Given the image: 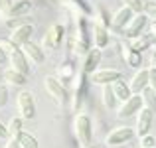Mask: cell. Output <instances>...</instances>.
Wrapping results in <instances>:
<instances>
[{
    "instance_id": "23",
    "label": "cell",
    "mask_w": 156,
    "mask_h": 148,
    "mask_svg": "<svg viewBox=\"0 0 156 148\" xmlns=\"http://www.w3.org/2000/svg\"><path fill=\"white\" fill-rule=\"evenodd\" d=\"M22 125H24V118L22 117H14V118H10V122H8V136L10 138H16L20 134V130H24L22 129Z\"/></svg>"
},
{
    "instance_id": "1",
    "label": "cell",
    "mask_w": 156,
    "mask_h": 148,
    "mask_svg": "<svg viewBox=\"0 0 156 148\" xmlns=\"http://www.w3.org/2000/svg\"><path fill=\"white\" fill-rule=\"evenodd\" d=\"M2 46L4 51H8V61H10L12 69L18 73H22V75H30V61L26 59V55L22 53V49H20L18 46H14V44L6 42V44H0Z\"/></svg>"
},
{
    "instance_id": "13",
    "label": "cell",
    "mask_w": 156,
    "mask_h": 148,
    "mask_svg": "<svg viewBox=\"0 0 156 148\" xmlns=\"http://www.w3.org/2000/svg\"><path fill=\"white\" fill-rule=\"evenodd\" d=\"M130 18H133V10H130V8H126V6L119 8V10L115 12L113 20H111V30L113 32H121L122 28L130 22Z\"/></svg>"
},
{
    "instance_id": "4",
    "label": "cell",
    "mask_w": 156,
    "mask_h": 148,
    "mask_svg": "<svg viewBox=\"0 0 156 148\" xmlns=\"http://www.w3.org/2000/svg\"><path fill=\"white\" fill-rule=\"evenodd\" d=\"M142 109V97L140 95H130L126 101H122V105L117 109L119 118H129L133 115H138V111Z\"/></svg>"
},
{
    "instance_id": "22",
    "label": "cell",
    "mask_w": 156,
    "mask_h": 148,
    "mask_svg": "<svg viewBox=\"0 0 156 148\" xmlns=\"http://www.w3.org/2000/svg\"><path fill=\"white\" fill-rule=\"evenodd\" d=\"M117 101L119 99L115 97L113 85H103V103H105L107 109H115V107H117Z\"/></svg>"
},
{
    "instance_id": "36",
    "label": "cell",
    "mask_w": 156,
    "mask_h": 148,
    "mask_svg": "<svg viewBox=\"0 0 156 148\" xmlns=\"http://www.w3.org/2000/svg\"><path fill=\"white\" fill-rule=\"evenodd\" d=\"M6 61H8V53L2 49V46H0V65H6Z\"/></svg>"
},
{
    "instance_id": "24",
    "label": "cell",
    "mask_w": 156,
    "mask_h": 148,
    "mask_svg": "<svg viewBox=\"0 0 156 148\" xmlns=\"http://www.w3.org/2000/svg\"><path fill=\"white\" fill-rule=\"evenodd\" d=\"M125 61L129 65H133V67H138V63H140V51H134L133 48H129L125 51Z\"/></svg>"
},
{
    "instance_id": "15",
    "label": "cell",
    "mask_w": 156,
    "mask_h": 148,
    "mask_svg": "<svg viewBox=\"0 0 156 148\" xmlns=\"http://www.w3.org/2000/svg\"><path fill=\"white\" fill-rule=\"evenodd\" d=\"M20 49H22V53L26 55L28 61H32V63H42L44 61V51L40 49V46H36L34 42H24L22 46H20Z\"/></svg>"
},
{
    "instance_id": "38",
    "label": "cell",
    "mask_w": 156,
    "mask_h": 148,
    "mask_svg": "<svg viewBox=\"0 0 156 148\" xmlns=\"http://www.w3.org/2000/svg\"><path fill=\"white\" fill-rule=\"evenodd\" d=\"M150 65H152V67L156 69V49H154L152 53H150Z\"/></svg>"
},
{
    "instance_id": "3",
    "label": "cell",
    "mask_w": 156,
    "mask_h": 148,
    "mask_svg": "<svg viewBox=\"0 0 156 148\" xmlns=\"http://www.w3.org/2000/svg\"><path fill=\"white\" fill-rule=\"evenodd\" d=\"M63 36H65V28L61 24H51L48 28L46 36H44V44L50 49H59L61 44H63Z\"/></svg>"
},
{
    "instance_id": "39",
    "label": "cell",
    "mask_w": 156,
    "mask_h": 148,
    "mask_svg": "<svg viewBox=\"0 0 156 148\" xmlns=\"http://www.w3.org/2000/svg\"><path fill=\"white\" fill-rule=\"evenodd\" d=\"M142 2H148V0H142Z\"/></svg>"
},
{
    "instance_id": "20",
    "label": "cell",
    "mask_w": 156,
    "mask_h": 148,
    "mask_svg": "<svg viewBox=\"0 0 156 148\" xmlns=\"http://www.w3.org/2000/svg\"><path fill=\"white\" fill-rule=\"evenodd\" d=\"M113 91H115V97H117L119 101H126V99L133 95V93H130V87L122 79H119V81L113 83Z\"/></svg>"
},
{
    "instance_id": "7",
    "label": "cell",
    "mask_w": 156,
    "mask_h": 148,
    "mask_svg": "<svg viewBox=\"0 0 156 148\" xmlns=\"http://www.w3.org/2000/svg\"><path fill=\"white\" fill-rule=\"evenodd\" d=\"M133 136H134V130H133V129H129V126H121V129L111 130V132L107 134L105 142H107L109 146H119V144H125V142H129Z\"/></svg>"
},
{
    "instance_id": "32",
    "label": "cell",
    "mask_w": 156,
    "mask_h": 148,
    "mask_svg": "<svg viewBox=\"0 0 156 148\" xmlns=\"http://www.w3.org/2000/svg\"><path fill=\"white\" fill-rule=\"evenodd\" d=\"M10 0H0V14L2 16H8V10H10Z\"/></svg>"
},
{
    "instance_id": "31",
    "label": "cell",
    "mask_w": 156,
    "mask_h": 148,
    "mask_svg": "<svg viewBox=\"0 0 156 148\" xmlns=\"http://www.w3.org/2000/svg\"><path fill=\"white\" fill-rule=\"evenodd\" d=\"M148 87L156 93V69L154 67L148 69Z\"/></svg>"
},
{
    "instance_id": "14",
    "label": "cell",
    "mask_w": 156,
    "mask_h": 148,
    "mask_svg": "<svg viewBox=\"0 0 156 148\" xmlns=\"http://www.w3.org/2000/svg\"><path fill=\"white\" fill-rule=\"evenodd\" d=\"M129 87H130V93H133V95H140L142 89L148 87V69H138V71L134 73V77L130 79Z\"/></svg>"
},
{
    "instance_id": "35",
    "label": "cell",
    "mask_w": 156,
    "mask_h": 148,
    "mask_svg": "<svg viewBox=\"0 0 156 148\" xmlns=\"http://www.w3.org/2000/svg\"><path fill=\"white\" fill-rule=\"evenodd\" d=\"M148 30H150V38L156 40V20H152V22L148 24Z\"/></svg>"
},
{
    "instance_id": "33",
    "label": "cell",
    "mask_w": 156,
    "mask_h": 148,
    "mask_svg": "<svg viewBox=\"0 0 156 148\" xmlns=\"http://www.w3.org/2000/svg\"><path fill=\"white\" fill-rule=\"evenodd\" d=\"M6 103H8V89L0 87V107H4Z\"/></svg>"
},
{
    "instance_id": "2",
    "label": "cell",
    "mask_w": 156,
    "mask_h": 148,
    "mask_svg": "<svg viewBox=\"0 0 156 148\" xmlns=\"http://www.w3.org/2000/svg\"><path fill=\"white\" fill-rule=\"evenodd\" d=\"M75 136L79 140L81 146L87 148L93 140V125H91V118L87 115H77L75 118Z\"/></svg>"
},
{
    "instance_id": "11",
    "label": "cell",
    "mask_w": 156,
    "mask_h": 148,
    "mask_svg": "<svg viewBox=\"0 0 156 148\" xmlns=\"http://www.w3.org/2000/svg\"><path fill=\"white\" fill-rule=\"evenodd\" d=\"M101 49L97 48H89V51L83 55V75H91L97 71V65L101 63Z\"/></svg>"
},
{
    "instance_id": "5",
    "label": "cell",
    "mask_w": 156,
    "mask_h": 148,
    "mask_svg": "<svg viewBox=\"0 0 156 148\" xmlns=\"http://www.w3.org/2000/svg\"><path fill=\"white\" fill-rule=\"evenodd\" d=\"M44 85H46V91L50 93L57 103H65L67 101V89L63 87V83H61L57 77L48 75L46 79H44Z\"/></svg>"
},
{
    "instance_id": "19",
    "label": "cell",
    "mask_w": 156,
    "mask_h": 148,
    "mask_svg": "<svg viewBox=\"0 0 156 148\" xmlns=\"http://www.w3.org/2000/svg\"><path fill=\"white\" fill-rule=\"evenodd\" d=\"M16 140H18L20 148H40L38 138H36L32 132H26V130H20V134L16 136Z\"/></svg>"
},
{
    "instance_id": "26",
    "label": "cell",
    "mask_w": 156,
    "mask_h": 148,
    "mask_svg": "<svg viewBox=\"0 0 156 148\" xmlns=\"http://www.w3.org/2000/svg\"><path fill=\"white\" fill-rule=\"evenodd\" d=\"M24 24H32V20H28V18H8L6 20V26L10 28V30H16V28H20V26H24Z\"/></svg>"
},
{
    "instance_id": "18",
    "label": "cell",
    "mask_w": 156,
    "mask_h": 148,
    "mask_svg": "<svg viewBox=\"0 0 156 148\" xmlns=\"http://www.w3.org/2000/svg\"><path fill=\"white\" fill-rule=\"evenodd\" d=\"M26 75H22V73L14 71V69H6L4 71V81H6L8 85H14V87H22V85H26Z\"/></svg>"
},
{
    "instance_id": "28",
    "label": "cell",
    "mask_w": 156,
    "mask_h": 148,
    "mask_svg": "<svg viewBox=\"0 0 156 148\" xmlns=\"http://www.w3.org/2000/svg\"><path fill=\"white\" fill-rule=\"evenodd\" d=\"M144 12L152 20H156V0H148V2H144Z\"/></svg>"
},
{
    "instance_id": "30",
    "label": "cell",
    "mask_w": 156,
    "mask_h": 148,
    "mask_svg": "<svg viewBox=\"0 0 156 148\" xmlns=\"http://www.w3.org/2000/svg\"><path fill=\"white\" fill-rule=\"evenodd\" d=\"M154 136L146 134V136H140V148H154Z\"/></svg>"
},
{
    "instance_id": "16",
    "label": "cell",
    "mask_w": 156,
    "mask_h": 148,
    "mask_svg": "<svg viewBox=\"0 0 156 148\" xmlns=\"http://www.w3.org/2000/svg\"><path fill=\"white\" fill-rule=\"evenodd\" d=\"M93 44H95L97 49H103L109 46V30L105 26H99L95 24V30H93Z\"/></svg>"
},
{
    "instance_id": "6",
    "label": "cell",
    "mask_w": 156,
    "mask_h": 148,
    "mask_svg": "<svg viewBox=\"0 0 156 148\" xmlns=\"http://www.w3.org/2000/svg\"><path fill=\"white\" fill-rule=\"evenodd\" d=\"M18 111L20 117L26 121V118H32L36 115V103H34V95L30 91H22L18 95Z\"/></svg>"
},
{
    "instance_id": "21",
    "label": "cell",
    "mask_w": 156,
    "mask_h": 148,
    "mask_svg": "<svg viewBox=\"0 0 156 148\" xmlns=\"http://www.w3.org/2000/svg\"><path fill=\"white\" fill-rule=\"evenodd\" d=\"M140 97H142V107H146V109H150L154 113L156 111V93L150 87H144L142 93H140Z\"/></svg>"
},
{
    "instance_id": "27",
    "label": "cell",
    "mask_w": 156,
    "mask_h": 148,
    "mask_svg": "<svg viewBox=\"0 0 156 148\" xmlns=\"http://www.w3.org/2000/svg\"><path fill=\"white\" fill-rule=\"evenodd\" d=\"M150 42H152L150 36H138V42L133 44V49L134 51H140V49H144L146 46H150Z\"/></svg>"
},
{
    "instance_id": "34",
    "label": "cell",
    "mask_w": 156,
    "mask_h": 148,
    "mask_svg": "<svg viewBox=\"0 0 156 148\" xmlns=\"http://www.w3.org/2000/svg\"><path fill=\"white\" fill-rule=\"evenodd\" d=\"M8 138H10V136H8V129L0 122V140H8Z\"/></svg>"
},
{
    "instance_id": "17",
    "label": "cell",
    "mask_w": 156,
    "mask_h": 148,
    "mask_svg": "<svg viewBox=\"0 0 156 148\" xmlns=\"http://www.w3.org/2000/svg\"><path fill=\"white\" fill-rule=\"evenodd\" d=\"M30 8H32V4L28 2V0H20V2H16V4H12V6H10L6 18H20V16L28 14Z\"/></svg>"
},
{
    "instance_id": "25",
    "label": "cell",
    "mask_w": 156,
    "mask_h": 148,
    "mask_svg": "<svg viewBox=\"0 0 156 148\" xmlns=\"http://www.w3.org/2000/svg\"><path fill=\"white\" fill-rule=\"evenodd\" d=\"M125 2L126 8H130L133 12H136V14H144V2L142 0H122Z\"/></svg>"
},
{
    "instance_id": "8",
    "label": "cell",
    "mask_w": 156,
    "mask_h": 148,
    "mask_svg": "<svg viewBox=\"0 0 156 148\" xmlns=\"http://www.w3.org/2000/svg\"><path fill=\"white\" fill-rule=\"evenodd\" d=\"M119 79H122V73L117 69H99V71L91 73V81L97 85H113Z\"/></svg>"
},
{
    "instance_id": "9",
    "label": "cell",
    "mask_w": 156,
    "mask_h": 148,
    "mask_svg": "<svg viewBox=\"0 0 156 148\" xmlns=\"http://www.w3.org/2000/svg\"><path fill=\"white\" fill-rule=\"evenodd\" d=\"M152 111L146 109V107H142L140 111H138V118H136V130H134V134H138V136H146V134L150 132V126H152Z\"/></svg>"
},
{
    "instance_id": "10",
    "label": "cell",
    "mask_w": 156,
    "mask_h": 148,
    "mask_svg": "<svg viewBox=\"0 0 156 148\" xmlns=\"http://www.w3.org/2000/svg\"><path fill=\"white\" fill-rule=\"evenodd\" d=\"M148 24V18H146V14H136L134 18H130V22L125 26V34L126 38H138V36L142 34V30H144V26Z\"/></svg>"
},
{
    "instance_id": "12",
    "label": "cell",
    "mask_w": 156,
    "mask_h": 148,
    "mask_svg": "<svg viewBox=\"0 0 156 148\" xmlns=\"http://www.w3.org/2000/svg\"><path fill=\"white\" fill-rule=\"evenodd\" d=\"M34 34V24H24V26L16 28V30H12L10 38H8V42L14 44V46H22L24 42H28L30 40V36Z\"/></svg>"
},
{
    "instance_id": "37",
    "label": "cell",
    "mask_w": 156,
    "mask_h": 148,
    "mask_svg": "<svg viewBox=\"0 0 156 148\" xmlns=\"http://www.w3.org/2000/svg\"><path fill=\"white\" fill-rule=\"evenodd\" d=\"M6 148H20V144H18V140H16V138H8Z\"/></svg>"
},
{
    "instance_id": "29",
    "label": "cell",
    "mask_w": 156,
    "mask_h": 148,
    "mask_svg": "<svg viewBox=\"0 0 156 148\" xmlns=\"http://www.w3.org/2000/svg\"><path fill=\"white\" fill-rule=\"evenodd\" d=\"M97 14H99V20H97L95 24H99V26H109V18H107V12H105V8H97Z\"/></svg>"
}]
</instances>
